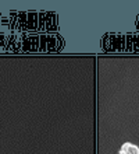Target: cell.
<instances>
[{
    "mask_svg": "<svg viewBox=\"0 0 139 154\" xmlns=\"http://www.w3.org/2000/svg\"><path fill=\"white\" fill-rule=\"evenodd\" d=\"M132 45H134V34L125 35V52H132Z\"/></svg>",
    "mask_w": 139,
    "mask_h": 154,
    "instance_id": "obj_13",
    "label": "cell"
},
{
    "mask_svg": "<svg viewBox=\"0 0 139 154\" xmlns=\"http://www.w3.org/2000/svg\"><path fill=\"white\" fill-rule=\"evenodd\" d=\"M46 46H48V34H42L39 35V52H46Z\"/></svg>",
    "mask_w": 139,
    "mask_h": 154,
    "instance_id": "obj_12",
    "label": "cell"
},
{
    "mask_svg": "<svg viewBox=\"0 0 139 154\" xmlns=\"http://www.w3.org/2000/svg\"><path fill=\"white\" fill-rule=\"evenodd\" d=\"M136 29L139 31V14H138V17H136Z\"/></svg>",
    "mask_w": 139,
    "mask_h": 154,
    "instance_id": "obj_18",
    "label": "cell"
},
{
    "mask_svg": "<svg viewBox=\"0 0 139 154\" xmlns=\"http://www.w3.org/2000/svg\"><path fill=\"white\" fill-rule=\"evenodd\" d=\"M57 16L56 13L52 11H46V25H45V31H49V32L57 34Z\"/></svg>",
    "mask_w": 139,
    "mask_h": 154,
    "instance_id": "obj_3",
    "label": "cell"
},
{
    "mask_svg": "<svg viewBox=\"0 0 139 154\" xmlns=\"http://www.w3.org/2000/svg\"><path fill=\"white\" fill-rule=\"evenodd\" d=\"M120 154H129L128 151H123V153H120Z\"/></svg>",
    "mask_w": 139,
    "mask_h": 154,
    "instance_id": "obj_19",
    "label": "cell"
},
{
    "mask_svg": "<svg viewBox=\"0 0 139 154\" xmlns=\"http://www.w3.org/2000/svg\"><path fill=\"white\" fill-rule=\"evenodd\" d=\"M27 17L28 11H18L17 14V32H27Z\"/></svg>",
    "mask_w": 139,
    "mask_h": 154,
    "instance_id": "obj_5",
    "label": "cell"
},
{
    "mask_svg": "<svg viewBox=\"0 0 139 154\" xmlns=\"http://www.w3.org/2000/svg\"><path fill=\"white\" fill-rule=\"evenodd\" d=\"M102 48H103L104 52H110L111 45H110V39H109V34H106L103 37V41H102Z\"/></svg>",
    "mask_w": 139,
    "mask_h": 154,
    "instance_id": "obj_14",
    "label": "cell"
},
{
    "mask_svg": "<svg viewBox=\"0 0 139 154\" xmlns=\"http://www.w3.org/2000/svg\"><path fill=\"white\" fill-rule=\"evenodd\" d=\"M8 23H10V20H8V18H6V17H0V24L8 25Z\"/></svg>",
    "mask_w": 139,
    "mask_h": 154,
    "instance_id": "obj_17",
    "label": "cell"
},
{
    "mask_svg": "<svg viewBox=\"0 0 139 154\" xmlns=\"http://www.w3.org/2000/svg\"><path fill=\"white\" fill-rule=\"evenodd\" d=\"M38 11H28V17H27V29L29 32H35L39 28V23H38Z\"/></svg>",
    "mask_w": 139,
    "mask_h": 154,
    "instance_id": "obj_4",
    "label": "cell"
},
{
    "mask_svg": "<svg viewBox=\"0 0 139 154\" xmlns=\"http://www.w3.org/2000/svg\"><path fill=\"white\" fill-rule=\"evenodd\" d=\"M132 52H139V34L134 35V45H132Z\"/></svg>",
    "mask_w": 139,
    "mask_h": 154,
    "instance_id": "obj_16",
    "label": "cell"
},
{
    "mask_svg": "<svg viewBox=\"0 0 139 154\" xmlns=\"http://www.w3.org/2000/svg\"><path fill=\"white\" fill-rule=\"evenodd\" d=\"M17 34H11V35H8L7 38V44H6V48H4V52H11L13 51V46H14V44H16L17 41Z\"/></svg>",
    "mask_w": 139,
    "mask_h": 154,
    "instance_id": "obj_10",
    "label": "cell"
},
{
    "mask_svg": "<svg viewBox=\"0 0 139 154\" xmlns=\"http://www.w3.org/2000/svg\"><path fill=\"white\" fill-rule=\"evenodd\" d=\"M17 14H18V11H11L10 13V16H8V20H10V23H8V28H10L11 32L17 31Z\"/></svg>",
    "mask_w": 139,
    "mask_h": 154,
    "instance_id": "obj_7",
    "label": "cell"
},
{
    "mask_svg": "<svg viewBox=\"0 0 139 154\" xmlns=\"http://www.w3.org/2000/svg\"><path fill=\"white\" fill-rule=\"evenodd\" d=\"M21 39H22L21 52H22V53H31V45H29V41H28L27 32H22V35H21Z\"/></svg>",
    "mask_w": 139,
    "mask_h": 154,
    "instance_id": "obj_9",
    "label": "cell"
},
{
    "mask_svg": "<svg viewBox=\"0 0 139 154\" xmlns=\"http://www.w3.org/2000/svg\"><path fill=\"white\" fill-rule=\"evenodd\" d=\"M111 49L110 52H125V35L124 34H109Z\"/></svg>",
    "mask_w": 139,
    "mask_h": 154,
    "instance_id": "obj_2",
    "label": "cell"
},
{
    "mask_svg": "<svg viewBox=\"0 0 139 154\" xmlns=\"http://www.w3.org/2000/svg\"><path fill=\"white\" fill-rule=\"evenodd\" d=\"M38 23H39V28H38V31H40V32H43L45 31V25H46V11H39L38 13Z\"/></svg>",
    "mask_w": 139,
    "mask_h": 154,
    "instance_id": "obj_11",
    "label": "cell"
},
{
    "mask_svg": "<svg viewBox=\"0 0 139 154\" xmlns=\"http://www.w3.org/2000/svg\"><path fill=\"white\" fill-rule=\"evenodd\" d=\"M29 45H31V53L39 52V35H33V34H27Z\"/></svg>",
    "mask_w": 139,
    "mask_h": 154,
    "instance_id": "obj_6",
    "label": "cell"
},
{
    "mask_svg": "<svg viewBox=\"0 0 139 154\" xmlns=\"http://www.w3.org/2000/svg\"><path fill=\"white\" fill-rule=\"evenodd\" d=\"M7 38H8L7 34L0 32V52H4V48H6V44H7Z\"/></svg>",
    "mask_w": 139,
    "mask_h": 154,
    "instance_id": "obj_15",
    "label": "cell"
},
{
    "mask_svg": "<svg viewBox=\"0 0 139 154\" xmlns=\"http://www.w3.org/2000/svg\"><path fill=\"white\" fill-rule=\"evenodd\" d=\"M64 48V39L59 34H48V46L46 52H60Z\"/></svg>",
    "mask_w": 139,
    "mask_h": 154,
    "instance_id": "obj_1",
    "label": "cell"
},
{
    "mask_svg": "<svg viewBox=\"0 0 139 154\" xmlns=\"http://www.w3.org/2000/svg\"><path fill=\"white\" fill-rule=\"evenodd\" d=\"M123 151H128L129 154H139V149L135 144H131V143H124L120 153H123Z\"/></svg>",
    "mask_w": 139,
    "mask_h": 154,
    "instance_id": "obj_8",
    "label": "cell"
}]
</instances>
